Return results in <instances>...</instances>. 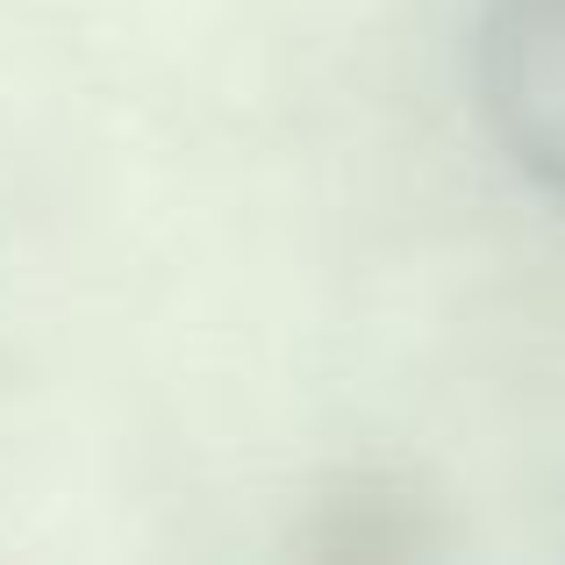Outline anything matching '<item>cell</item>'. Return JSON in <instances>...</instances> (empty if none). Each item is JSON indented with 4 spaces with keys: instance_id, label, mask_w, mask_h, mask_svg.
I'll return each instance as SVG.
<instances>
[{
    "instance_id": "cell-1",
    "label": "cell",
    "mask_w": 565,
    "mask_h": 565,
    "mask_svg": "<svg viewBox=\"0 0 565 565\" xmlns=\"http://www.w3.org/2000/svg\"><path fill=\"white\" fill-rule=\"evenodd\" d=\"M480 108L501 151L565 201V0H494L487 8Z\"/></svg>"
}]
</instances>
